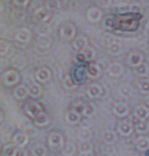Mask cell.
<instances>
[{"label":"cell","instance_id":"6da1fadb","mask_svg":"<svg viewBox=\"0 0 149 156\" xmlns=\"http://www.w3.org/2000/svg\"><path fill=\"white\" fill-rule=\"evenodd\" d=\"M49 146L53 149H60L63 146V138L57 132L52 133L48 138Z\"/></svg>","mask_w":149,"mask_h":156},{"label":"cell","instance_id":"7a4b0ae2","mask_svg":"<svg viewBox=\"0 0 149 156\" xmlns=\"http://www.w3.org/2000/svg\"><path fill=\"white\" fill-rule=\"evenodd\" d=\"M19 73L13 70H8L3 75L4 82L8 86H13L17 84L19 81Z\"/></svg>","mask_w":149,"mask_h":156},{"label":"cell","instance_id":"3957f363","mask_svg":"<svg viewBox=\"0 0 149 156\" xmlns=\"http://www.w3.org/2000/svg\"><path fill=\"white\" fill-rule=\"evenodd\" d=\"M25 110L27 113L31 117L35 118L38 114L42 112L41 106L35 101H28L25 106Z\"/></svg>","mask_w":149,"mask_h":156},{"label":"cell","instance_id":"277c9868","mask_svg":"<svg viewBox=\"0 0 149 156\" xmlns=\"http://www.w3.org/2000/svg\"><path fill=\"white\" fill-rule=\"evenodd\" d=\"M50 16L49 11L44 7H41L38 9L33 16V19L36 22L38 23H44L47 21Z\"/></svg>","mask_w":149,"mask_h":156},{"label":"cell","instance_id":"5b68a950","mask_svg":"<svg viewBox=\"0 0 149 156\" xmlns=\"http://www.w3.org/2000/svg\"><path fill=\"white\" fill-rule=\"evenodd\" d=\"M133 130V125L130 122L123 121L120 122L118 126V131L123 136H128L130 135Z\"/></svg>","mask_w":149,"mask_h":156},{"label":"cell","instance_id":"8992f818","mask_svg":"<svg viewBox=\"0 0 149 156\" xmlns=\"http://www.w3.org/2000/svg\"><path fill=\"white\" fill-rule=\"evenodd\" d=\"M51 77L50 71L45 67L40 68L36 72V78L41 83H45L49 80Z\"/></svg>","mask_w":149,"mask_h":156},{"label":"cell","instance_id":"52a82bcc","mask_svg":"<svg viewBox=\"0 0 149 156\" xmlns=\"http://www.w3.org/2000/svg\"><path fill=\"white\" fill-rule=\"evenodd\" d=\"M61 34L65 39L70 40L72 39L75 34V29L74 26L70 23L64 24L61 29Z\"/></svg>","mask_w":149,"mask_h":156},{"label":"cell","instance_id":"ba28073f","mask_svg":"<svg viewBox=\"0 0 149 156\" xmlns=\"http://www.w3.org/2000/svg\"><path fill=\"white\" fill-rule=\"evenodd\" d=\"M31 32L25 28H20L16 35V39L20 43L27 44L30 41Z\"/></svg>","mask_w":149,"mask_h":156},{"label":"cell","instance_id":"9c48e42d","mask_svg":"<svg viewBox=\"0 0 149 156\" xmlns=\"http://www.w3.org/2000/svg\"><path fill=\"white\" fill-rule=\"evenodd\" d=\"M143 61V56L142 54L137 52L130 53L128 58V64L133 67H137L142 64Z\"/></svg>","mask_w":149,"mask_h":156},{"label":"cell","instance_id":"30bf717a","mask_svg":"<svg viewBox=\"0 0 149 156\" xmlns=\"http://www.w3.org/2000/svg\"><path fill=\"white\" fill-rule=\"evenodd\" d=\"M87 16V19L90 21L92 22H96L101 19L102 12L96 8H92L88 10Z\"/></svg>","mask_w":149,"mask_h":156},{"label":"cell","instance_id":"8fae6325","mask_svg":"<svg viewBox=\"0 0 149 156\" xmlns=\"http://www.w3.org/2000/svg\"><path fill=\"white\" fill-rule=\"evenodd\" d=\"M28 139L29 137L26 133H17L14 136V142L17 146L22 148L27 144Z\"/></svg>","mask_w":149,"mask_h":156},{"label":"cell","instance_id":"7c38bea8","mask_svg":"<svg viewBox=\"0 0 149 156\" xmlns=\"http://www.w3.org/2000/svg\"><path fill=\"white\" fill-rule=\"evenodd\" d=\"M123 71V66L118 62H114L111 64L108 69V72L111 76H118L120 75Z\"/></svg>","mask_w":149,"mask_h":156},{"label":"cell","instance_id":"4fadbf2b","mask_svg":"<svg viewBox=\"0 0 149 156\" xmlns=\"http://www.w3.org/2000/svg\"><path fill=\"white\" fill-rule=\"evenodd\" d=\"M114 112L118 116L124 117L126 116L128 113V108L125 104L118 102L114 107Z\"/></svg>","mask_w":149,"mask_h":156},{"label":"cell","instance_id":"5bb4252c","mask_svg":"<svg viewBox=\"0 0 149 156\" xmlns=\"http://www.w3.org/2000/svg\"><path fill=\"white\" fill-rule=\"evenodd\" d=\"M134 116L140 120H145L148 116V109L144 105L138 106L134 110Z\"/></svg>","mask_w":149,"mask_h":156},{"label":"cell","instance_id":"9a60e30c","mask_svg":"<svg viewBox=\"0 0 149 156\" xmlns=\"http://www.w3.org/2000/svg\"><path fill=\"white\" fill-rule=\"evenodd\" d=\"M102 140L106 144H112L116 141L117 135L112 130H106L102 134Z\"/></svg>","mask_w":149,"mask_h":156},{"label":"cell","instance_id":"2e32d148","mask_svg":"<svg viewBox=\"0 0 149 156\" xmlns=\"http://www.w3.org/2000/svg\"><path fill=\"white\" fill-rule=\"evenodd\" d=\"M13 66L19 69H22L25 67L27 64L26 58L20 55H16L12 59Z\"/></svg>","mask_w":149,"mask_h":156},{"label":"cell","instance_id":"e0dca14e","mask_svg":"<svg viewBox=\"0 0 149 156\" xmlns=\"http://www.w3.org/2000/svg\"><path fill=\"white\" fill-rule=\"evenodd\" d=\"M27 90L28 94L33 98H39L41 96L42 92L41 87L37 83H33L31 84Z\"/></svg>","mask_w":149,"mask_h":156},{"label":"cell","instance_id":"ac0fdd59","mask_svg":"<svg viewBox=\"0 0 149 156\" xmlns=\"http://www.w3.org/2000/svg\"><path fill=\"white\" fill-rule=\"evenodd\" d=\"M34 120H35V124L40 127H42L47 125L50 121L49 116L42 112H41L39 114H38L34 118Z\"/></svg>","mask_w":149,"mask_h":156},{"label":"cell","instance_id":"d6986e66","mask_svg":"<svg viewBox=\"0 0 149 156\" xmlns=\"http://www.w3.org/2000/svg\"><path fill=\"white\" fill-rule=\"evenodd\" d=\"M136 147L141 151H146L149 147L148 138L145 136H139L136 140Z\"/></svg>","mask_w":149,"mask_h":156},{"label":"cell","instance_id":"ffe728a7","mask_svg":"<svg viewBox=\"0 0 149 156\" xmlns=\"http://www.w3.org/2000/svg\"><path fill=\"white\" fill-rule=\"evenodd\" d=\"M107 51L112 55H118L122 52V46L121 44L117 42L114 41L107 45Z\"/></svg>","mask_w":149,"mask_h":156},{"label":"cell","instance_id":"44dd1931","mask_svg":"<svg viewBox=\"0 0 149 156\" xmlns=\"http://www.w3.org/2000/svg\"><path fill=\"white\" fill-rule=\"evenodd\" d=\"M14 94L15 98L17 99H24L27 97L28 94V90L25 86L19 85L15 88L14 91Z\"/></svg>","mask_w":149,"mask_h":156},{"label":"cell","instance_id":"7402d4cb","mask_svg":"<svg viewBox=\"0 0 149 156\" xmlns=\"http://www.w3.org/2000/svg\"><path fill=\"white\" fill-rule=\"evenodd\" d=\"M102 92L101 88L98 85H92L87 90V94L91 98H99Z\"/></svg>","mask_w":149,"mask_h":156},{"label":"cell","instance_id":"603a6c76","mask_svg":"<svg viewBox=\"0 0 149 156\" xmlns=\"http://www.w3.org/2000/svg\"><path fill=\"white\" fill-rule=\"evenodd\" d=\"M88 41L86 37L84 36H79L77 37L73 42L74 48L77 50H84L87 47Z\"/></svg>","mask_w":149,"mask_h":156},{"label":"cell","instance_id":"cb8c5ba5","mask_svg":"<svg viewBox=\"0 0 149 156\" xmlns=\"http://www.w3.org/2000/svg\"><path fill=\"white\" fill-rule=\"evenodd\" d=\"M76 148L73 143L67 142L63 147L62 154L64 156H73L76 153Z\"/></svg>","mask_w":149,"mask_h":156},{"label":"cell","instance_id":"d4e9b609","mask_svg":"<svg viewBox=\"0 0 149 156\" xmlns=\"http://www.w3.org/2000/svg\"><path fill=\"white\" fill-rule=\"evenodd\" d=\"M50 44V40L47 36H39L37 39L36 45L37 48L39 49L45 50L49 47Z\"/></svg>","mask_w":149,"mask_h":156},{"label":"cell","instance_id":"484cf974","mask_svg":"<svg viewBox=\"0 0 149 156\" xmlns=\"http://www.w3.org/2000/svg\"><path fill=\"white\" fill-rule=\"evenodd\" d=\"M81 119V115L74 111H70L66 115V119L67 122L71 124H75L78 123Z\"/></svg>","mask_w":149,"mask_h":156},{"label":"cell","instance_id":"4316f807","mask_svg":"<svg viewBox=\"0 0 149 156\" xmlns=\"http://www.w3.org/2000/svg\"><path fill=\"white\" fill-rule=\"evenodd\" d=\"M119 93L120 94L125 98H128L131 96L133 94V88L128 84H123L119 88Z\"/></svg>","mask_w":149,"mask_h":156},{"label":"cell","instance_id":"83f0119b","mask_svg":"<svg viewBox=\"0 0 149 156\" xmlns=\"http://www.w3.org/2000/svg\"><path fill=\"white\" fill-rule=\"evenodd\" d=\"M92 135V132L89 129L82 128L78 132V138L81 141H90Z\"/></svg>","mask_w":149,"mask_h":156},{"label":"cell","instance_id":"f1b7e54d","mask_svg":"<svg viewBox=\"0 0 149 156\" xmlns=\"http://www.w3.org/2000/svg\"><path fill=\"white\" fill-rule=\"evenodd\" d=\"M74 72L77 73H79V74L74 73V80H75V82L78 83H81L82 82H84V80L85 79V69L84 67H77Z\"/></svg>","mask_w":149,"mask_h":156},{"label":"cell","instance_id":"f546056e","mask_svg":"<svg viewBox=\"0 0 149 156\" xmlns=\"http://www.w3.org/2000/svg\"><path fill=\"white\" fill-rule=\"evenodd\" d=\"M50 31V27L48 23H42L36 27V32L39 36H47Z\"/></svg>","mask_w":149,"mask_h":156},{"label":"cell","instance_id":"4dcf8cb0","mask_svg":"<svg viewBox=\"0 0 149 156\" xmlns=\"http://www.w3.org/2000/svg\"><path fill=\"white\" fill-rule=\"evenodd\" d=\"M135 126V130L139 133H145L148 130V124L145 120H141Z\"/></svg>","mask_w":149,"mask_h":156},{"label":"cell","instance_id":"1f68e13d","mask_svg":"<svg viewBox=\"0 0 149 156\" xmlns=\"http://www.w3.org/2000/svg\"><path fill=\"white\" fill-rule=\"evenodd\" d=\"M100 72V69L97 64H90L87 70L88 75L92 79H95L98 76Z\"/></svg>","mask_w":149,"mask_h":156},{"label":"cell","instance_id":"d6a6232c","mask_svg":"<svg viewBox=\"0 0 149 156\" xmlns=\"http://www.w3.org/2000/svg\"><path fill=\"white\" fill-rule=\"evenodd\" d=\"M46 152V148L41 144L35 146L32 149V154L34 156H45Z\"/></svg>","mask_w":149,"mask_h":156},{"label":"cell","instance_id":"836d02e7","mask_svg":"<svg viewBox=\"0 0 149 156\" xmlns=\"http://www.w3.org/2000/svg\"><path fill=\"white\" fill-rule=\"evenodd\" d=\"M139 87L140 91L142 93L147 94L148 93V79H144L141 77V79L139 80Z\"/></svg>","mask_w":149,"mask_h":156},{"label":"cell","instance_id":"e575fe53","mask_svg":"<svg viewBox=\"0 0 149 156\" xmlns=\"http://www.w3.org/2000/svg\"><path fill=\"white\" fill-rule=\"evenodd\" d=\"M135 72L137 75L141 77H144L147 75L148 72V68L147 67V65L145 64L142 63L139 66L136 67Z\"/></svg>","mask_w":149,"mask_h":156},{"label":"cell","instance_id":"d590c367","mask_svg":"<svg viewBox=\"0 0 149 156\" xmlns=\"http://www.w3.org/2000/svg\"><path fill=\"white\" fill-rule=\"evenodd\" d=\"M79 149L80 152L90 151L93 150V146L89 141H81L79 144Z\"/></svg>","mask_w":149,"mask_h":156},{"label":"cell","instance_id":"8d00e7d4","mask_svg":"<svg viewBox=\"0 0 149 156\" xmlns=\"http://www.w3.org/2000/svg\"><path fill=\"white\" fill-rule=\"evenodd\" d=\"M85 109H86V105L81 102L75 104L73 107V111L76 112L79 115H84Z\"/></svg>","mask_w":149,"mask_h":156},{"label":"cell","instance_id":"74e56055","mask_svg":"<svg viewBox=\"0 0 149 156\" xmlns=\"http://www.w3.org/2000/svg\"><path fill=\"white\" fill-rule=\"evenodd\" d=\"M11 16L13 19H14L16 20L20 21V20H23L25 19V14L24 11H22L21 10L16 9L13 11Z\"/></svg>","mask_w":149,"mask_h":156},{"label":"cell","instance_id":"f35d334b","mask_svg":"<svg viewBox=\"0 0 149 156\" xmlns=\"http://www.w3.org/2000/svg\"><path fill=\"white\" fill-rule=\"evenodd\" d=\"M82 51L84 53L86 60L92 59L94 58L95 55V52L93 48H92L91 47H87Z\"/></svg>","mask_w":149,"mask_h":156},{"label":"cell","instance_id":"ab89813d","mask_svg":"<svg viewBox=\"0 0 149 156\" xmlns=\"http://www.w3.org/2000/svg\"><path fill=\"white\" fill-rule=\"evenodd\" d=\"M16 148L13 144H8L4 147L3 152L5 156H14Z\"/></svg>","mask_w":149,"mask_h":156},{"label":"cell","instance_id":"60d3db41","mask_svg":"<svg viewBox=\"0 0 149 156\" xmlns=\"http://www.w3.org/2000/svg\"><path fill=\"white\" fill-rule=\"evenodd\" d=\"M9 49V44L4 40H0V55H6Z\"/></svg>","mask_w":149,"mask_h":156},{"label":"cell","instance_id":"b9f144b4","mask_svg":"<svg viewBox=\"0 0 149 156\" xmlns=\"http://www.w3.org/2000/svg\"><path fill=\"white\" fill-rule=\"evenodd\" d=\"M63 85L65 88L67 90H71L76 87L75 83L72 80V79L69 76H66L64 79Z\"/></svg>","mask_w":149,"mask_h":156},{"label":"cell","instance_id":"7bdbcfd3","mask_svg":"<svg viewBox=\"0 0 149 156\" xmlns=\"http://www.w3.org/2000/svg\"><path fill=\"white\" fill-rule=\"evenodd\" d=\"M97 65L99 67L100 70L105 71V70H108V69L111 64L109 60L106 59H102L99 61L98 64Z\"/></svg>","mask_w":149,"mask_h":156},{"label":"cell","instance_id":"ee69618b","mask_svg":"<svg viewBox=\"0 0 149 156\" xmlns=\"http://www.w3.org/2000/svg\"><path fill=\"white\" fill-rule=\"evenodd\" d=\"M93 121L92 119V118L86 116L81 122V125L82 127V128L89 129L93 125Z\"/></svg>","mask_w":149,"mask_h":156},{"label":"cell","instance_id":"f6af8a7d","mask_svg":"<svg viewBox=\"0 0 149 156\" xmlns=\"http://www.w3.org/2000/svg\"><path fill=\"white\" fill-rule=\"evenodd\" d=\"M95 112V107L93 104H89L86 105V109L84 113L85 116L91 117Z\"/></svg>","mask_w":149,"mask_h":156},{"label":"cell","instance_id":"bcb514c9","mask_svg":"<svg viewBox=\"0 0 149 156\" xmlns=\"http://www.w3.org/2000/svg\"><path fill=\"white\" fill-rule=\"evenodd\" d=\"M59 1H48L46 3V8L49 10H55L59 8Z\"/></svg>","mask_w":149,"mask_h":156},{"label":"cell","instance_id":"7dc6e473","mask_svg":"<svg viewBox=\"0 0 149 156\" xmlns=\"http://www.w3.org/2000/svg\"><path fill=\"white\" fill-rule=\"evenodd\" d=\"M118 11L120 13H126L131 11V5L129 4H122L118 6Z\"/></svg>","mask_w":149,"mask_h":156},{"label":"cell","instance_id":"c3c4849f","mask_svg":"<svg viewBox=\"0 0 149 156\" xmlns=\"http://www.w3.org/2000/svg\"><path fill=\"white\" fill-rule=\"evenodd\" d=\"M104 25L106 28L111 30L113 28V25H114V21H113V19H112L111 17H106L105 19V20H104Z\"/></svg>","mask_w":149,"mask_h":156},{"label":"cell","instance_id":"681fc988","mask_svg":"<svg viewBox=\"0 0 149 156\" xmlns=\"http://www.w3.org/2000/svg\"><path fill=\"white\" fill-rule=\"evenodd\" d=\"M111 1L109 0H101V1H97L96 3L101 8H108L111 3Z\"/></svg>","mask_w":149,"mask_h":156},{"label":"cell","instance_id":"f907efd6","mask_svg":"<svg viewBox=\"0 0 149 156\" xmlns=\"http://www.w3.org/2000/svg\"><path fill=\"white\" fill-rule=\"evenodd\" d=\"M142 10V6L137 3H135V4H131V11L130 12H140Z\"/></svg>","mask_w":149,"mask_h":156},{"label":"cell","instance_id":"816d5d0a","mask_svg":"<svg viewBox=\"0 0 149 156\" xmlns=\"http://www.w3.org/2000/svg\"><path fill=\"white\" fill-rule=\"evenodd\" d=\"M14 156H27V152L22 148L16 149Z\"/></svg>","mask_w":149,"mask_h":156},{"label":"cell","instance_id":"f5cc1de1","mask_svg":"<svg viewBox=\"0 0 149 156\" xmlns=\"http://www.w3.org/2000/svg\"><path fill=\"white\" fill-rule=\"evenodd\" d=\"M29 2L27 0H16V1H14V3L16 4V5L23 7L25 6Z\"/></svg>","mask_w":149,"mask_h":156},{"label":"cell","instance_id":"db71d44e","mask_svg":"<svg viewBox=\"0 0 149 156\" xmlns=\"http://www.w3.org/2000/svg\"><path fill=\"white\" fill-rule=\"evenodd\" d=\"M76 59L77 60L79 61V62H84L85 61L86 59H85V56L84 55V53H82V51H81L79 52L77 55H76Z\"/></svg>","mask_w":149,"mask_h":156},{"label":"cell","instance_id":"11a10c76","mask_svg":"<svg viewBox=\"0 0 149 156\" xmlns=\"http://www.w3.org/2000/svg\"><path fill=\"white\" fill-rule=\"evenodd\" d=\"M79 156H94V155L93 151H90L85 152H80Z\"/></svg>","mask_w":149,"mask_h":156},{"label":"cell","instance_id":"9f6ffc18","mask_svg":"<svg viewBox=\"0 0 149 156\" xmlns=\"http://www.w3.org/2000/svg\"><path fill=\"white\" fill-rule=\"evenodd\" d=\"M6 31V28L3 24H0V37L2 36V35L5 34Z\"/></svg>","mask_w":149,"mask_h":156},{"label":"cell","instance_id":"6f0895ef","mask_svg":"<svg viewBox=\"0 0 149 156\" xmlns=\"http://www.w3.org/2000/svg\"><path fill=\"white\" fill-rule=\"evenodd\" d=\"M98 156H109L107 153H103V154H102L101 155H98Z\"/></svg>","mask_w":149,"mask_h":156},{"label":"cell","instance_id":"680465c9","mask_svg":"<svg viewBox=\"0 0 149 156\" xmlns=\"http://www.w3.org/2000/svg\"><path fill=\"white\" fill-rule=\"evenodd\" d=\"M2 9H3V5H2V2H0V11H1L2 10Z\"/></svg>","mask_w":149,"mask_h":156},{"label":"cell","instance_id":"91938a15","mask_svg":"<svg viewBox=\"0 0 149 156\" xmlns=\"http://www.w3.org/2000/svg\"><path fill=\"white\" fill-rule=\"evenodd\" d=\"M2 120V114L1 112H0V121H1Z\"/></svg>","mask_w":149,"mask_h":156},{"label":"cell","instance_id":"94428289","mask_svg":"<svg viewBox=\"0 0 149 156\" xmlns=\"http://www.w3.org/2000/svg\"><path fill=\"white\" fill-rule=\"evenodd\" d=\"M133 156H138L137 155H133Z\"/></svg>","mask_w":149,"mask_h":156}]
</instances>
